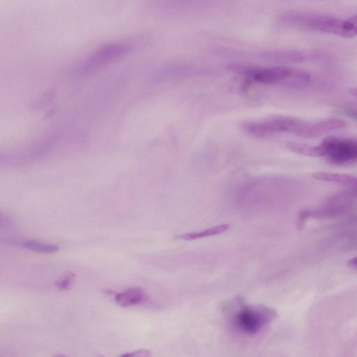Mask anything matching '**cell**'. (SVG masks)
Wrapping results in <instances>:
<instances>
[{
  "label": "cell",
  "instance_id": "1",
  "mask_svg": "<svg viewBox=\"0 0 357 357\" xmlns=\"http://www.w3.org/2000/svg\"><path fill=\"white\" fill-rule=\"evenodd\" d=\"M343 20L337 17L301 11H292L280 17L284 24L342 36Z\"/></svg>",
  "mask_w": 357,
  "mask_h": 357
},
{
  "label": "cell",
  "instance_id": "14",
  "mask_svg": "<svg viewBox=\"0 0 357 357\" xmlns=\"http://www.w3.org/2000/svg\"><path fill=\"white\" fill-rule=\"evenodd\" d=\"M75 280V275L73 272H68L56 280L54 284L59 290H68L72 287Z\"/></svg>",
  "mask_w": 357,
  "mask_h": 357
},
{
  "label": "cell",
  "instance_id": "12",
  "mask_svg": "<svg viewBox=\"0 0 357 357\" xmlns=\"http://www.w3.org/2000/svg\"><path fill=\"white\" fill-rule=\"evenodd\" d=\"M287 148L298 154L311 156V157H323L324 153L320 145H310L301 143L288 142Z\"/></svg>",
  "mask_w": 357,
  "mask_h": 357
},
{
  "label": "cell",
  "instance_id": "7",
  "mask_svg": "<svg viewBox=\"0 0 357 357\" xmlns=\"http://www.w3.org/2000/svg\"><path fill=\"white\" fill-rule=\"evenodd\" d=\"M347 123L340 119H328L314 122L303 121L296 135L302 137H315L343 128Z\"/></svg>",
  "mask_w": 357,
  "mask_h": 357
},
{
  "label": "cell",
  "instance_id": "19",
  "mask_svg": "<svg viewBox=\"0 0 357 357\" xmlns=\"http://www.w3.org/2000/svg\"><path fill=\"white\" fill-rule=\"evenodd\" d=\"M349 93L351 95H352L353 96H354L355 98H357V88L356 87L349 89Z\"/></svg>",
  "mask_w": 357,
  "mask_h": 357
},
{
  "label": "cell",
  "instance_id": "18",
  "mask_svg": "<svg viewBox=\"0 0 357 357\" xmlns=\"http://www.w3.org/2000/svg\"><path fill=\"white\" fill-rule=\"evenodd\" d=\"M347 263L349 266L357 268V257L349 259Z\"/></svg>",
  "mask_w": 357,
  "mask_h": 357
},
{
  "label": "cell",
  "instance_id": "17",
  "mask_svg": "<svg viewBox=\"0 0 357 357\" xmlns=\"http://www.w3.org/2000/svg\"><path fill=\"white\" fill-rule=\"evenodd\" d=\"M341 112L349 117L357 119V107H344L341 109Z\"/></svg>",
  "mask_w": 357,
  "mask_h": 357
},
{
  "label": "cell",
  "instance_id": "3",
  "mask_svg": "<svg viewBox=\"0 0 357 357\" xmlns=\"http://www.w3.org/2000/svg\"><path fill=\"white\" fill-rule=\"evenodd\" d=\"M303 122L296 118L280 116L262 121H245L242 128L248 135L255 137H267L284 132L296 135Z\"/></svg>",
  "mask_w": 357,
  "mask_h": 357
},
{
  "label": "cell",
  "instance_id": "8",
  "mask_svg": "<svg viewBox=\"0 0 357 357\" xmlns=\"http://www.w3.org/2000/svg\"><path fill=\"white\" fill-rule=\"evenodd\" d=\"M346 191L330 197L321 208L311 211V216L331 218L348 211L352 205V199Z\"/></svg>",
  "mask_w": 357,
  "mask_h": 357
},
{
  "label": "cell",
  "instance_id": "5",
  "mask_svg": "<svg viewBox=\"0 0 357 357\" xmlns=\"http://www.w3.org/2000/svg\"><path fill=\"white\" fill-rule=\"evenodd\" d=\"M229 68L250 79L264 84H275L287 81L294 69L287 66L259 67L243 64H231Z\"/></svg>",
  "mask_w": 357,
  "mask_h": 357
},
{
  "label": "cell",
  "instance_id": "6",
  "mask_svg": "<svg viewBox=\"0 0 357 357\" xmlns=\"http://www.w3.org/2000/svg\"><path fill=\"white\" fill-rule=\"evenodd\" d=\"M131 47L125 43H111L96 50L89 57L85 69L91 70L115 60L130 52Z\"/></svg>",
  "mask_w": 357,
  "mask_h": 357
},
{
  "label": "cell",
  "instance_id": "15",
  "mask_svg": "<svg viewBox=\"0 0 357 357\" xmlns=\"http://www.w3.org/2000/svg\"><path fill=\"white\" fill-rule=\"evenodd\" d=\"M311 217V211L310 210H303L301 211L298 215L296 222V227L298 229H302L306 222V220Z\"/></svg>",
  "mask_w": 357,
  "mask_h": 357
},
{
  "label": "cell",
  "instance_id": "10",
  "mask_svg": "<svg viewBox=\"0 0 357 357\" xmlns=\"http://www.w3.org/2000/svg\"><path fill=\"white\" fill-rule=\"evenodd\" d=\"M229 227L230 225L229 224H222L208 228L201 231L181 234L176 236L174 238L180 241H192L199 239L222 234L228 230Z\"/></svg>",
  "mask_w": 357,
  "mask_h": 357
},
{
  "label": "cell",
  "instance_id": "16",
  "mask_svg": "<svg viewBox=\"0 0 357 357\" xmlns=\"http://www.w3.org/2000/svg\"><path fill=\"white\" fill-rule=\"evenodd\" d=\"M152 356V354L150 351L146 349H139L137 351H132L130 353H126L121 354V356H130V357H148Z\"/></svg>",
  "mask_w": 357,
  "mask_h": 357
},
{
  "label": "cell",
  "instance_id": "4",
  "mask_svg": "<svg viewBox=\"0 0 357 357\" xmlns=\"http://www.w3.org/2000/svg\"><path fill=\"white\" fill-rule=\"evenodd\" d=\"M326 160L334 165H349L357 162V139H342L328 136L320 143Z\"/></svg>",
  "mask_w": 357,
  "mask_h": 357
},
{
  "label": "cell",
  "instance_id": "9",
  "mask_svg": "<svg viewBox=\"0 0 357 357\" xmlns=\"http://www.w3.org/2000/svg\"><path fill=\"white\" fill-rule=\"evenodd\" d=\"M114 299L116 303L121 307H130L145 303L148 296L142 288L135 287L117 293Z\"/></svg>",
  "mask_w": 357,
  "mask_h": 357
},
{
  "label": "cell",
  "instance_id": "2",
  "mask_svg": "<svg viewBox=\"0 0 357 357\" xmlns=\"http://www.w3.org/2000/svg\"><path fill=\"white\" fill-rule=\"evenodd\" d=\"M238 303L239 308L234 314V324L240 331L246 334L258 333L278 317L277 312L271 307L245 305L238 300Z\"/></svg>",
  "mask_w": 357,
  "mask_h": 357
},
{
  "label": "cell",
  "instance_id": "11",
  "mask_svg": "<svg viewBox=\"0 0 357 357\" xmlns=\"http://www.w3.org/2000/svg\"><path fill=\"white\" fill-rule=\"evenodd\" d=\"M262 56L274 62H298L302 61L305 55L295 51H272L264 52Z\"/></svg>",
  "mask_w": 357,
  "mask_h": 357
},
{
  "label": "cell",
  "instance_id": "13",
  "mask_svg": "<svg viewBox=\"0 0 357 357\" xmlns=\"http://www.w3.org/2000/svg\"><path fill=\"white\" fill-rule=\"evenodd\" d=\"M21 245L28 250L41 253H53L59 249L56 245L36 241H25L21 243Z\"/></svg>",
  "mask_w": 357,
  "mask_h": 357
}]
</instances>
